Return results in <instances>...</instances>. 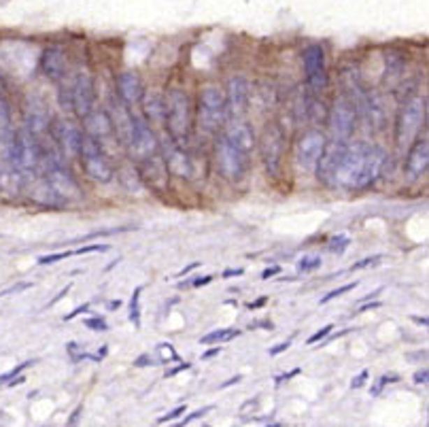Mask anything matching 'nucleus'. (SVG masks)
Masks as SVG:
<instances>
[{"label":"nucleus","mask_w":429,"mask_h":427,"mask_svg":"<svg viewBox=\"0 0 429 427\" xmlns=\"http://www.w3.org/2000/svg\"><path fill=\"white\" fill-rule=\"evenodd\" d=\"M306 81L312 92H321L328 87V66H326V51L321 45H308L302 53Z\"/></svg>","instance_id":"9d476101"},{"label":"nucleus","mask_w":429,"mask_h":427,"mask_svg":"<svg viewBox=\"0 0 429 427\" xmlns=\"http://www.w3.org/2000/svg\"><path fill=\"white\" fill-rule=\"evenodd\" d=\"M210 410H214V406H204V408H200V410H196V412H191L189 417H185L181 425H189L191 421H196V419H200V417H204V414H206V412H210Z\"/></svg>","instance_id":"37998d69"},{"label":"nucleus","mask_w":429,"mask_h":427,"mask_svg":"<svg viewBox=\"0 0 429 427\" xmlns=\"http://www.w3.org/2000/svg\"><path fill=\"white\" fill-rule=\"evenodd\" d=\"M326 149V136L319 130H308L300 136L296 145V162L302 171L312 173L317 171V164Z\"/></svg>","instance_id":"1a4fd4ad"},{"label":"nucleus","mask_w":429,"mask_h":427,"mask_svg":"<svg viewBox=\"0 0 429 427\" xmlns=\"http://www.w3.org/2000/svg\"><path fill=\"white\" fill-rule=\"evenodd\" d=\"M87 308H89V304H83V306H79V308H75L73 312H68V314H66L64 319H66V321H71V319H75L77 314H81V312H85Z\"/></svg>","instance_id":"603ef678"},{"label":"nucleus","mask_w":429,"mask_h":427,"mask_svg":"<svg viewBox=\"0 0 429 427\" xmlns=\"http://www.w3.org/2000/svg\"><path fill=\"white\" fill-rule=\"evenodd\" d=\"M240 332L238 330H232V328H224V330H214L206 336L200 338V345H219V342H226V340H232L234 336H238Z\"/></svg>","instance_id":"c756f323"},{"label":"nucleus","mask_w":429,"mask_h":427,"mask_svg":"<svg viewBox=\"0 0 429 427\" xmlns=\"http://www.w3.org/2000/svg\"><path fill=\"white\" fill-rule=\"evenodd\" d=\"M73 251H60V253H49V255H43L38 257V266H47V263H56V261H62L66 257H71Z\"/></svg>","instance_id":"f704fd0d"},{"label":"nucleus","mask_w":429,"mask_h":427,"mask_svg":"<svg viewBox=\"0 0 429 427\" xmlns=\"http://www.w3.org/2000/svg\"><path fill=\"white\" fill-rule=\"evenodd\" d=\"M140 294H143V287H136L130 300V321L136 328H140Z\"/></svg>","instance_id":"7c9ffc66"},{"label":"nucleus","mask_w":429,"mask_h":427,"mask_svg":"<svg viewBox=\"0 0 429 427\" xmlns=\"http://www.w3.org/2000/svg\"><path fill=\"white\" fill-rule=\"evenodd\" d=\"M117 94L126 104H136L143 98V83L138 79V75L134 73H124L117 77Z\"/></svg>","instance_id":"b1692460"},{"label":"nucleus","mask_w":429,"mask_h":427,"mask_svg":"<svg viewBox=\"0 0 429 427\" xmlns=\"http://www.w3.org/2000/svg\"><path fill=\"white\" fill-rule=\"evenodd\" d=\"M111 122H113V130H117V136L122 138L124 145H128L130 134H132V115L128 113V109L124 106V102H113L111 106Z\"/></svg>","instance_id":"393cba45"},{"label":"nucleus","mask_w":429,"mask_h":427,"mask_svg":"<svg viewBox=\"0 0 429 427\" xmlns=\"http://www.w3.org/2000/svg\"><path fill=\"white\" fill-rule=\"evenodd\" d=\"M49 126V117H47V111L43 109V106L38 104H32L30 109L26 111V130L32 132L34 136L43 134Z\"/></svg>","instance_id":"bb28decb"},{"label":"nucleus","mask_w":429,"mask_h":427,"mask_svg":"<svg viewBox=\"0 0 429 427\" xmlns=\"http://www.w3.org/2000/svg\"><path fill=\"white\" fill-rule=\"evenodd\" d=\"M427 166H429V143L419 140L416 145H412L406 157V175L410 179H419L427 173Z\"/></svg>","instance_id":"aec40b11"},{"label":"nucleus","mask_w":429,"mask_h":427,"mask_svg":"<svg viewBox=\"0 0 429 427\" xmlns=\"http://www.w3.org/2000/svg\"><path fill=\"white\" fill-rule=\"evenodd\" d=\"M32 283H20V285H13V287H9V289H5V291H0V296H11V294H17V291H24V289H28Z\"/></svg>","instance_id":"a18cd8bd"},{"label":"nucleus","mask_w":429,"mask_h":427,"mask_svg":"<svg viewBox=\"0 0 429 427\" xmlns=\"http://www.w3.org/2000/svg\"><path fill=\"white\" fill-rule=\"evenodd\" d=\"M45 181L49 183V187L56 191L58 198H79L81 189H79V183L75 181V177L66 171V166L60 162L58 157H51L47 159V168H45Z\"/></svg>","instance_id":"9b49d317"},{"label":"nucleus","mask_w":429,"mask_h":427,"mask_svg":"<svg viewBox=\"0 0 429 427\" xmlns=\"http://www.w3.org/2000/svg\"><path fill=\"white\" fill-rule=\"evenodd\" d=\"M427 377H429V372H427V368H423V370H419L416 375H414V383H416V385H425V383H427Z\"/></svg>","instance_id":"de8ad7c7"},{"label":"nucleus","mask_w":429,"mask_h":427,"mask_svg":"<svg viewBox=\"0 0 429 427\" xmlns=\"http://www.w3.org/2000/svg\"><path fill=\"white\" fill-rule=\"evenodd\" d=\"M96 251H109V245H87V247H79L73 251V255H83V253H96Z\"/></svg>","instance_id":"a19ab883"},{"label":"nucleus","mask_w":429,"mask_h":427,"mask_svg":"<svg viewBox=\"0 0 429 427\" xmlns=\"http://www.w3.org/2000/svg\"><path fill=\"white\" fill-rule=\"evenodd\" d=\"M85 328H89L94 332H106L109 330V324H106L102 317H92V319H85Z\"/></svg>","instance_id":"c9c22d12"},{"label":"nucleus","mask_w":429,"mask_h":427,"mask_svg":"<svg viewBox=\"0 0 429 427\" xmlns=\"http://www.w3.org/2000/svg\"><path fill=\"white\" fill-rule=\"evenodd\" d=\"M249 81L245 77H232L228 83V113H232L236 120L247 113L249 106Z\"/></svg>","instance_id":"dca6fc26"},{"label":"nucleus","mask_w":429,"mask_h":427,"mask_svg":"<svg viewBox=\"0 0 429 427\" xmlns=\"http://www.w3.org/2000/svg\"><path fill=\"white\" fill-rule=\"evenodd\" d=\"M281 273V268H279V266H272V268H266L263 273H261V279L263 281H270L272 277H277Z\"/></svg>","instance_id":"49530a36"},{"label":"nucleus","mask_w":429,"mask_h":427,"mask_svg":"<svg viewBox=\"0 0 429 427\" xmlns=\"http://www.w3.org/2000/svg\"><path fill=\"white\" fill-rule=\"evenodd\" d=\"M300 368H296V370H291V372H287V375H283V377H279L277 379V385H281V383H285V381H289V379H293V377H298L300 375Z\"/></svg>","instance_id":"8fccbe9b"},{"label":"nucleus","mask_w":429,"mask_h":427,"mask_svg":"<svg viewBox=\"0 0 429 427\" xmlns=\"http://www.w3.org/2000/svg\"><path fill=\"white\" fill-rule=\"evenodd\" d=\"M68 291H71V285H66V287H64V289H62V291H60V294H58L56 298H53V300L49 302V306H53V304H56V302H60V300H62V298H64V296H66Z\"/></svg>","instance_id":"5fc2aeb1"},{"label":"nucleus","mask_w":429,"mask_h":427,"mask_svg":"<svg viewBox=\"0 0 429 427\" xmlns=\"http://www.w3.org/2000/svg\"><path fill=\"white\" fill-rule=\"evenodd\" d=\"M94 106V83H92V77L87 73L79 75L75 85H73V109L85 117Z\"/></svg>","instance_id":"a211bd4d"},{"label":"nucleus","mask_w":429,"mask_h":427,"mask_svg":"<svg viewBox=\"0 0 429 427\" xmlns=\"http://www.w3.org/2000/svg\"><path fill=\"white\" fill-rule=\"evenodd\" d=\"M53 134H56V140L64 153V157H77L79 151H81V140H83V134L81 130L71 124V122H58L56 128H53Z\"/></svg>","instance_id":"f3484780"},{"label":"nucleus","mask_w":429,"mask_h":427,"mask_svg":"<svg viewBox=\"0 0 429 427\" xmlns=\"http://www.w3.org/2000/svg\"><path fill=\"white\" fill-rule=\"evenodd\" d=\"M385 162H387V153L385 149L377 147V145H370L368 147V153H365V162H363V168H361V177H359V183H357V189L361 187H368L377 181L385 168Z\"/></svg>","instance_id":"2eb2a0df"},{"label":"nucleus","mask_w":429,"mask_h":427,"mask_svg":"<svg viewBox=\"0 0 429 427\" xmlns=\"http://www.w3.org/2000/svg\"><path fill=\"white\" fill-rule=\"evenodd\" d=\"M291 347V340H285V342H281V345H277L275 349H270V355H279V353H283V351H287Z\"/></svg>","instance_id":"3c124183"},{"label":"nucleus","mask_w":429,"mask_h":427,"mask_svg":"<svg viewBox=\"0 0 429 427\" xmlns=\"http://www.w3.org/2000/svg\"><path fill=\"white\" fill-rule=\"evenodd\" d=\"M28 366H32V361H24V363H20L17 368H13L11 372H5V375H0V385H7L11 379H15L20 372H22L24 368H28Z\"/></svg>","instance_id":"e433bc0d"},{"label":"nucleus","mask_w":429,"mask_h":427,"mask_svg":"<svg viewBox=\"0 0 429 427\" xmlns=\"http://www.w3.org/2000/svg\"><path fill=\"white\" fill-rule=\"evenodd\" d=\"M224 138L228 143H232L236 149H240L242 153H249L255 145V136H253V130L245 124V122H234L228 126Z\"/></svg>","instance_id":"5701e85b"},{"label":"nucleus","mask_w":429,"mask_h":427,"mask_svg":"<svg viewBox=\"0 0 429 427\" xmlns=\"http://www.w3.org/2000/svg\"><path fill=\"white\" fill-rule=\"evenodd\" d=\"M43 159V151L41 145L36 140V136L32 132H28L26 128L20 130L17 134L11 136L9 143V162L13 166V171L17 175H30L38 168Z\"/></svg>","instance_id":"f257e3e1"},{"label":"nucleus","mask_w":429,"mask_h":427,"mask_svg":"<svg viewBox=\"0 0 429 427\" xmlns=\"http://www.w3.org/2000/svg\"><path fill=\"white\" fill-rule=\"evenodd\" d=\"M143 109H145V115L149 122H162L164 115H166V104L162 100V96H157L155 92H147L143 94Z\"/></svg>","instance_id":"a878e982"},{"label":"nucleus","mask_w":429,"mask_h":427,"mask_svg":"<svg viewBox=\"0 0 429 427\" xmlns=\"http://www.w3.org/2000/svg\"><path fill=\"white\" fill-rule=\"evenodd\" d=\"M81 410H83V406H81V404H79V406H77V408H75V412H73V417H71V419H68V423H71V425H75V423H77V421H79V414H81Z\"/></svg>","instance_id":"13d9d810"},{"label":"nucleus","mask_w":429,"mask_h":427,"mask_svg":"<svg viewBox=\"0 0 429 427\" xmlns=\"http://www.w3.org/2000/svg\"><path fill=\"white\" fill-rule=\"evenodd\" d=\"M381 306V302H370V304H363L361 308H359V312H368V310H372V308H379Z\"/></svg>","instance_id":"bf43d9fd"},{"label":"nucleus","mask_w":429,"mask_h":427,"mask_svg":"<svg viewBox=\"0 0 429 427\" xmlns=\"http://www.w3.org/2000/svg\"><path fill=\"white\" fill-rule=\"evenodd\" d=\"M164 164H166V168H168L173 175H177V177H183V179L191 177L189 157H187V153L181 149V145L175 143V140L166 147V159H164Z\"/></svg>","instance_id":"412c9836"},{"label":"nucleus","mask_w":429,"mask_h":427,"mask_svg":"<svg viewBox=\"0 0 429 427\" xmlns=\"http://www.w3.org/2000/svg\"><path fill=\"white\" fill-rule=\"evenodd\" d=\"M41 68L53 81L62 79L64 73H66V53H64V49L62 47H49V49H45L43 58H41Z\"/></svg>","instance_id":"6ab92c4d"},{"label":"nucleus","mask_w":429,"mask_h":427,"mask_svg":"<svg viewBox=\"0 0 429 427\" xmlns=\"http://www.w3.org/2000/svg\"><path fill=\"white\" fill-rule=\"evenodd\" d=\"M119 306H122V302H119V300H115V302H111V304H109V308H119Z\"/></svg>","instance_id":"69168bd1"},{"label":"nucleus","mask_w":429,"mask_h":427,"mask_svg":"<svg viewBox=\"0 0 429 427\" xmlns=\"http://www.w3.org/2000/svg\"><path fill=\"white\" fill-rule=\"evenodd\" d=\"M355 106L351 100L347 98H336L334 104H332V111H330V120H328V126H330V132H332V138L336 143H347L355 130Z\"/></svg>","instance_id":"0eeeda50"},{"label":"nucleus","mask_w":429,"mask_h":427,"mask_svg":"<svg viewBox=\"0 0 429 427\" xmlns=\"http://www.w3.org/2000/svg\"><path fill=\"white\" fill-rule=\"evenodd\" d=\"M79 155L83 157V168H85V173H87L94 181L109 183V181L113 179V168L109 166L106 157L102 155L100 140H96V138L89 136V134L83 136Z\"/></svg>","instance_id":"423d86ee"},{"label":"nucleus","mask_w":429,"mask_h":427,"mask_svg":"<svg viewBox=\"0 0 429 427\" xmlns=\"http://www.w3.org/2000/svg\"><path fill=\"white\" fill-rule=\"evenodd\" d=\"M359 283L357 281H353V283H347V285H342V287H338V289H334V291H330L326 298H321V304H328V302H332V300H336V298H340L342 294H347V291H353L355 287H357Z\"/></svg>","instance_id":"72a5a7b5"},{"label":"nucleus","mask_w":429,"mask_h":427,"mask_svg":"<svg viewBox=\"0 0 429 427\" xmlns=\"http://www.w3.org/2000/svg\"><path fill=\"white\" fill-rule=\"evenodd\" d=\"M228 102L226 96L219 87H206L200 94V109H198V117H200V126L206 132H214L219 130L226 122H228Z\"/></svg>","instance_id":"7ed1b4c3"},{"label":"nucleus","mask_w":429,"mask_h":427,"mask_svg":"<svg viewBox=\"0 0 429 427\" xmlns=\"http://www.w3.org/2000/svg\"><path fill=\"white\" fill-rule=\"evenodd\" d=\"M240 381H242V377H240V375H238V377H232L228 383H224V385H221V389H226V387H230V385H236V383H240Z\"/></svg>","instance_id":"680f3d73"},{"label":"nucleus","mask_w":429,"mask_h":427,"mask_svg":"<svg viewBox=\"0 0 429 427\" xmlns=\"http://www.w3.org/2000/svg\"><path fill=\"white\" fill-rule=\"evenodd\" d=\"M317 268H321V257L319 255H304L298 261V270L300 273H312Z\"/></svg>","instance_id":"2f4dec72"},{"label":"nucleus","mask_w":429,"mask_h":427,"mask_svg":"<svg viewBox=\"0 0 429 427\" xmlns=\"http://www.w3.org/2000/svg\"><path fill=\"white\" fill-rule=\"evenodd\" d=\"M332 330H334V326H332V324H330V326H326V328H321L319 332H314V334L308 338V345H317V342H321L323 338H328Z\"/></svg>","instance_id":"ea45409f"},{"label":"nucleus","mask_w":429,"mask_h":427,"mask_svg":"<svg viewBox=\"0 0 429 427\" xmlns=\"http://www.w3.org/2000/svg\"><path fill=\"white\" fill-rule=\"evenodd\" d=\"M347 149V143H332L330 147L326 145L323 149V155H321L319 164H317V173H319V179L328 183V185H334L336 183V171H338V164L342 159V153Z\"/></svg>","instance_id":"4468645a"},{"label":"nucleus","mask_w":429,"mask_h":427,"mask_svg":"<svg viewBox=\"0 0 429 427\" xmlns=\"http://www.w3.org/2000/svg\"><path fill=\"white\" fill-rule=\"evenodd\" d=\"M423 120H425V100L414 96L402 106L398 126H395V140L402 149L412 145L414 136L419 134L423 126Z\"/></svg>","instance_id":"20e7f679"},{"label":"nucleus","mask_w":429,"mask_h":427,"mask_svg":"<svg viewBox=\"0 0 429 427\" xmlns=\"http://www.w3.org/2000/svg\"><path fill=\"white\" fill-rule=\"evenodd\" d=\"M221 277H224V279H230V277H242V268H232V270H226Z\"/></svg>","instance_id":"6e6d98bb"},{"label":"nucleus","mask_w":429,"mask_h":427,"mask_svg":"<svg viewBox=\"0 0 429 427\" xmlns=\"http://www.w3.org/2000/svg\"><path fill=\"white\" fill-rule=\"evenodd\" d=\"M126 147H130L132 157H136V159H140V162H143V159H147V157L157 153L159 143H157L151 126L145 120L132 117V134H130V140H128Z\"/></svg>","instance_id":"f8f14e48"},{"label":"nucleus","mask_w":429,"mask_h":427,"mask_svg":"<svg viewBox=\"0 0 429 427\" xmlns=\"http://www.w3.org/2000/svg\"><path fill=\"white\" fill-rule=\"evenodd\" d=\"M368 143H353L347 145L342 159L336 171V185H342L347 189H357L359 177H361V168L365 162V153H368Z\"/></svg>","instance_id":"39448f33"},{"label":"nucleus","mask_w":429,"mask_h":427,"mask_svg":"<svg viewBox=\"0 0 429 427\" xmlns=\"http://www.w3.org/2000/svg\"><path fill=\"white\" fill-rule=\"evenodd\" d=\"M83 124H85V132L89 136H94L96 140L111 136V132H113V122H111V115L106 111H89L83 117Z\"/></svg>","instance_id":"4be33fe9"},{"label":"nucleus","mask_w":429,"mask_h":427,"mask_svg":"<svg viewBox=\"0 0 429 427\" xmlns=\"http://www.w3.org/2000/svg\"><path fill=\"white\" fill-rule=\"evenodd\" d=\"M266 300H268V298H259L257 302H251V304H249V308H251V310H255V308L263 306V304H266Z\"/></svg>","instance_id":"e2e57ef3"},{"label":"nucleus","mask_w":429,"mask_h":427,"mask_svg":"<svg viewBox=\"0 0 429 427\" xmlns=\"http://www.w3.org/2000/svg\"><path fill=\"white\" fill-rule=\"evenodd\" d=\"M381 259H383V255H372V257H365V259H361V261H355L351 268H353V270H361V268H368V266L379 263Z\"/></svg>","instance_id":"58836bf2"},{"label":"nucleus","mask_w":429,"mask_h":427,"mask_svg":"<svg viewBox=\"0 0 429 427\" xmlns=\"http://www.w3.org/2000/svg\"><path fill=\"white\" fill-rule=\"evenodd\" d=\"M157 351L164 355L162 359H159V363H168L170 359H179V355L175 353L173 345H159V347H157Z\"/></svg>","instance_id":"4c0bfd02"},{"label":"nucleus","mask_w":429,"mask_h":427,"mask_svg":"<svg viewBox=\"0 0 429 427\" xmlns=\"http://www.w3.org/2000/svg\"><path fill=\"white\" fill-rule=\"evenodd\" d=\"M381 291H383V289H377V291H374V294H368V296H365V298H363L361 302H368V300H372V298H377V296H379Z\"/></svg>","instance_id":"0e129e2a"},{"label":"nucleus","mask_w":429,"mask_h":427,"mask_svg":"<svg viewBox=\"0 0 429 427\" xmlns=\"http://www.w3.org/2000/svg\"><path fill=\"white\" fill-rule=\"evenodd\" d=\"M217 159H219V168H221L224 177H228L232 181L240 179L247 171V153L236 149L226 138H221L217 143Z\"/></svg>","instance_id":"ddd939ff"},{"label":"nucleus","mask_w":429,"mask_h":427,"mask_svg":"<svg viewBox=\"0 0 429 427\" xmlns=\"http://www.w3.org/2000/svg\"><path fill=\"white\" fill-rule=\"evenodd\" d=\"M261 157L266 171L270 177H279V168H281V157H283V149H285V136L283 130L275 124L266 126L263 134H261Z\"/></svg>","instance_id":"6e6552de"},{"label":"nucleus","mask_w":429,"mask_h":427,"mask_svg":"<svg viewBox=\"0 0 429 427\" xmlns=\"http://www.w3.org/2000/svg\"><path fill=\"white\" fill-rule=\"evenodd\" d=\"M387 383H398V377H395V375H385V377H381V379H379V385L372 389V393H374V396H379L381 389H383Z\"/></svg>","instance_id":"79ce46f5"},{"label":"nucleus","mask_w":429,"mask_h":427,"mask_svg":"<svg viewBox=\"0 0 429 427\" xmlns=\"http://www.w3.org/2000/svg\"><path fill=\"white\" fill-rule=\"evenodd\" d=\"M217 353H221V347H214V349H210V351H206L204 355H202V359H208V357H214Z\"/></svg>","instance_id":"052dcab7"},{"label":"nucleus","mask_w":429,"mask_h":427,"mask_svg":"<svg viewBox=\"0 0 429 427\" xmlns=\"http://www.w3.org/2000/svg\"><path fill=\"white\" fill-rule=\"evenodd\" d=\"M166 124H168V132L170 138L179 145H183L189 136V128H191V104L185 92L181 89H173L168 94L166 100V115H164Z\"/></svg>","instance_id":"f03ea898"},{"label":"nucleus","mask_w":429,"mask_h":427,"mask_svg":"<svg viewBox=\"0 0 429 427\" xmlns=\"http://www.w3.org/2000/svg\"><path fill=\"white\" fill-rule=\"evenodd\" d=\"M119 181L124 183V187L128 189V191H140V173L138 171H134L132 166H124L122 171H119Z\"/></svg>","instance_id":"c85d7f7f"},{"label":"nucleus","mask_w":429,"mask_h":427,"mask_svg":"<svg viewBox=\"0 0 429 427\" xmlns=\"http://www.w3.org/2000/svg\"><path fill=\"white\" fill-rule=\"evenodd\" d=\"M212 279H214V277H210V275H208V277H198L191 285H194V287H202V285H208Z\"/></svg>","instance_id":"864d4df0"},{"label":"nucleus","mask_w":429,"mask_h":427,"mask_svg":"<svg viewBox=\"0 0 429 427\" xmlns=\"http://www.w3.org/2000/svg\"><path fill=\"white\" fill-rule=\"evenodd\" d=\"M183 412H185V406H177V408H175V410H170L168 414L159 417V419H157V423H168V421H175V419H177L179 414H183Z\"/></svg>","instance_id":"c03bdc74"},{"label":"nucleus","mask_w":429,"mask_h":427,"mask_svg":"<svg viewBox=\"0 0 429 427\" xmlns=\"http://www.w3.org/2000/svg\"><path fill=\"white\" fill-rule=\"evenodd\" d=\"M365 379H368V372L363 370V372H361V375H359V377H355V379L351 381V387H353V389H359V387H363Z\"/></svg>","instance_id":"09e8293b"},{"label":"nucleus","mask_w":429,"mask_h":427,"mask_svg":"<svg viewBox=\"0 0 429 427\" xmlns=\"http://www.w3.org/2000/svg\"><path fill=\"white\" fill-rule=\"evenodd\" d=\"M349 245H351V238L349 236H344V234H340V236H334L332 240H330V251L332 253H338V255H342L347 249H349Z\"/></svg>","instance_id":"473e14b6"},{"label":"nucleus","mask_w":429,"mask_h":427,"mask_svg":"<svg viewBox=\"0 0 429 427\" xmlns=\"http://www.w3.org/2000/svg\"><path fill=\"white\" fill-rule=\"evenodd\" d=\"M198 266H200V261H194V263H189V266H185V268H183V270L179 273V277H185L187 273H191L194 268H198Z\"/></svg>","instance_id":"4d7b16f0"},{"label":"nucleus","mask_w":429,"mask_h":427,"mask_svg":"<svg viewBox=\"0 0 429 427\" xmlns=\"http://www.w3.org/2000/svg\"><path fill=\"white\" fill-rule=\"evenodd\" d=\"M11 136H13V130H11V111H9V102H7V98H5V89H3V85H0V145L9 147Z\"/></svg>","instance_id":"cd10ccee"}]
</instances>
